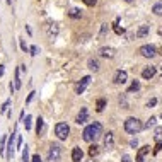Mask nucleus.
<instances>
[{
  "label": "nucleus",
  "mask_w": 162,
  "mask_h": 162,
  "mask_svg": "<svg viewBox=\"0 0 162 162\" xmlns=\"http://www.w3.org/2000/svg\"><path fill=\"white\" fill-rule=\"evenodd\" d=\"M102 135V125L97 123V121H94L92 125H89V126L84 128V133H82V138L85 140V142H96L99 136Z\"/></svg>",
  "instance_id": "1"
},
{
  "label": "nucleus",
  "mask_w": 162,
  "mask_h": 162,
  "mask_svg": "<svg viewBox=\"0 0 162 162\" xmlns=\"http://www.w3.org/2000/svg\"><path fill=\"white\" fill-rule=\"evenodd\" d=\"M143 130V123L138 120V118H126V121H125V131L130 133V135H136V133H140Z\"/></svg>",
  "instance_id": "2"
},
{
  "label": "nucleus",
  "mask_w": 162,
  "mask_h": 162,
  "mask_svg": "<svg viewBox=\"0 0 162 162\" xmlns=\"http://www.w3.org/2000/svg\"><path fill=\"white\" fill-rule=\"evenodd\" d=\"M60 159H62V145L51 143L48 150V162H60Z\"/></svg>",
  "instance_id": "3"
},
{
  "label": "nucleus",
  "mask_w": 162,
  "mask_h": 162,
  "mask_svg": "<svg viewBox=\"0 0 162 162\" xmlns=\"http://www.w3.org/2000/svg\"><path fill=\"white\" fill-rule=\"evenodd\" d=\"M55 135L58 136L60 140H67L68 135H70V126L67 123H56L55 125Z\"/></svg>",
  "instance_id": "4"
},
{
  "label": "nucleus",
  "mask_w": 162,
  "mask_h": 162,
  "mask_svg": "<svg viewBox=\"0 0 162 162\" xmlns=\"http://www.w3.org/2000/svg\"><path fill=\"white\" fill-rule=\"evenodd\" d=\"M46 36H48V39H56V36H58V32H60V27H58V24L56 22H48L46 24Z\"/></svg>",
  "instance_id": "5"
},
{
  "label": "nucleus",
  "mask_w": 162,
  "mask_h": 162,
  "mask_svg": "<svg viewBox=\"0 0 162 162\" xmlns=\"http://www.w3.org/2000/svg\"><path fill=\"white\" fill-rule=\"evenodd\" d=\"M138 51H140V55L145 56V58H154V56L157 55V48L154 45H143Z\"/></svg>",
  "instance_id": "6"
},
{
  "label": "nucleus",
  "mask_w": 162,
  "mask_h": 162,
  "mask_svg": "<svg viewBox=\"0 0 162 162\" xmlns=\"http://www.w3.org/2000/svg\"><path fill=\"white\" fill-rule=\"evenodd\" d=\"M89 84H91V75H85V77H82L80 82L75 85V94H84V91L87 89Z\"/></svg>",
  "instance_id": "7"
},
{
  "label": "nucleus",
  "mask_w": 162,
  "mask_h": 162,
  "mask_svg": "<svg viewBox=\"0 0 162 162\" xmlns=\"http://www.w3.org/2000/svg\"><path fill=\"white\" fill-rule=\"evenodd\" d=\"M16 136H17V133L14 131L12 135L9 136V140H7V154H5V159H12V155H14V140H16Z\"/></svg>",
  "instance_id": "8"
},
{
  "label": "nucleus",
  "mask_w": 162,
  "mask_h": 162,
  "mask_svg": "<svg viewBox=\"0 0 162 162\" xmlns=\"http://www.w3.org/2000/svg\"><path fill=\"white\" fill-rule=\"evenodd\" d=\"M113 82H114V84H118V85H123V84H126V82H128V74H126L125 70H118L116 74H114Z\"/></svg>",
  "instance_id": "9"
},
{
  "label": "nucleus",
  "mask_w": 162,
  "mask_h": 162,
  "mask_svg": "<svg viewBox=\"0 0 162 162\" xmlns=\"http://www.w3.org/2000/svg\"><path fill=\"white\" fill-rule=\"evenodd\" d=\"M104 149H107V150L114 149V133L113 131H107L104 135Z\"/></svg>",
  "instance_id": "10"
},
{
  "label": "nucleus",
  "mask_w": 162,
  "mask_h": 162,
  "mask_svg": "<svg viewBox=\"0 0 162 162\" xmlns=\"http://www.w3.org/2000/svg\"><path fill=\"white\" fill-rule=\"evenodd\" d=\"M101 56H102V58H114V56H116V50L114 48H111V46H104V48H101Z\"/></svg>",
  "instance_id": "11"
},
{
  "label": "nucleus",
  "mask_w": 162,
  "mask_h": 162,
  "mask_svg": "<svg viewBox=\"0 0 162 162\" xmlns=\"http://www.w3.org/2000/svg\"><path fill=\"white\" fill-rule=\"evenodd\" d=\"M154 75H155V67H152V65H149V67H145V68L142 70V77L145 79V80L152 79Z\"/></svg>",
  "instance_id": "12"
},
{
  "label": "nucleus",
  "mask_w": 162,
  "mask_h": 162,
  "mask_svg": "<svg viewBox=\"0 0 162 162\" xmlns=\"http://www.w3.org/2000/svg\"><path fill=\"white\" fill-rule=\"evenodd\" d=\"M82 157H84L82 149H80V147H74V150H72V160H74V162H80Z\"/></svg>",
  "instance_id": "13"
},
{
  "label": "nucleus",
  "mask_w": 162,
  "mask_h": 162,
  "mask_svg": "<svg viewBox=\"0 0 162 162\" xmlns=\"http://www.w3.org/2000/svg\"><path fill=\"white\" fill-rule=\"evenodd\" d=\"M85 121H87V109H85V107H80V113H79L77 118H75V123L84 125Z\"/></svg>",
  "instance_id": "14"
},
{
  "label": "nucleus",
  "mask_w": 162,
  "mask_h": 162,
  "mask_svg": "<svg viewBox=\"0 0 162 162\" xmlns=\"http://www.w3.org/2000/svg\"><path fill=\"white\" fill-rule=\"evenodd\" d=\"M150 152V147L149 145H145V147H142V149L138 150V154H136V162H143V159H145V155Z\"/></svg>",
  "instance_id": "15"
},
{
  "label": "nucleus",
  "mask_w": 162,
  "mask_h": 162,
  "mask_svg": "<svg viewBox=\"0 0 162 162\" xmlns=\"http://www.w3.org/2000/svg\"><path fill=\"white\" fill-rule=\"evenodd\" d=\"M149 32H150V27L149 26H140L138 31H136V38H145Z\"/></svg>",
  "instance_id": "16"
},
{
  "label": "nucleus",
  "mask_w": 162,
  "mask_h": 162,
  "mask_svg": "<svg viewBox=\"0 0 162 162\" xmlns=\"http://www.w3.org/2000/svg\"><path fill=\"white\" fill-rule=\"evenodd\" d=\"M43 130H45V121H43V118H38L36 120V135H41Z\"/></svg>",
  "instance_id": "17"
},
{
  "label": "nucleus",
  "mask_w": 162,
  "mask_h": 162,
  "mask_svg": "<svg viewBox=\"0 0 162 162\" xmlns=\"http://www.w3.org/2000/svg\"><path fill=\"white\" fill-rule=\"evenodd\" d=\"M104 107H106V99L104 97H101V99H97V104H96V111L97 113H102Z\"/></svg>",
  "instance_id": "18"
},
{
  "label": "nucleus",
  "mask_w": 162,
  "mask_h": 162,
  "mask_svg": "<svg viewBox=\"0 0 162 162\" xmlns=\"http://www.w3.org/2000/svg\"><path fill=\"white\" fill-rule=\"evenodd\" d=\"M87 65H89V68H91L92 72H97V70H99V60H97V58H91Z\"/></svg>",
  "instance_id": "19"
},
{
  "label": "nucleus",
  "mask_w": 162,
  "mask_h": 162,
  "mask_svg": "<svg viewBox=\"0 0 162 162\" xmlns=\"http://www.w3.org/2000/svg\"><path fill=\"white\" fill-rule=\"evenodd\" d=\"M99 152H101V150H99V147H97L96 143H94V145H91V147H89V155H91V159L97 157V155H99Z\"/></svg>",
  "instance_id": "20"
},
{
  "label": "nucleus",
  "mask_w": 162,
  "mask_h": 162,
  "mask_svg": "<svg viewBox=\"0 0 162 162\" xmlns=\"http://www.w3.org/2000/svg\"><path fill=\"white\" fill-rule=\"evenodd\" d=\"M5 149H7V136L3 135L2 140H0V155L5 157Z\"/></svg>",
  "instance_id": "21"
},
{
  "label": "nucleus",
  "mask_w": 162,
  "mask_h": 162,
  "mask_svg": "<svg viewBox=\"0 0 162 162\" xmlns=\"http://www.w3.org/2000/svg\"><path fill=\"white\" fill-rule=\"evenodd\" d=\"M152 12L155 14V16L162 17V2H160V3H155V5L152 7Z\"/></svg>",
  "instance_id": "22"
},
{
  "label": "nucleus",
  "mask_w": 162,
  "mask_h": 162,
  "mask_svg": "<svg viewBox=\"0 0 162 162\" xmlns=\"http://www.w3.org/2000/svg\"><path fill=\"white\" fill-rule=\"evenodd\" d=\"M68 16L72 17V19H79V17L82 16V12L79 9H70V12H68Z\"/></svg>",
  "instance_id": "23"
},
{
  "label": "nucleus",
  "mask_w": 162,
  "mask_h": 162,
  "mask_svg": "<svg viewBox=\"0 0 162 162\" xmlns=\"http://www.w3.org/2000/svg\"><path fill=\"white\" fill-rule=\"evenodd\" d=\"M138 89H140V82H138V80H133L131 85L128 87V92H136Z\"/></svg>",
  "instance_id": "24"
},
{
  "label": "nucleus",
  "mask_w": 162,
  "mask_h": 162,
  "mask_svg": "<svg viewBox=\"0 0 162 162\" xmlns=\"http://www.w3.org/2000/svg\"><path fill=\"white\" fill-rule=\"evenodd\" d=\"M22 162H29V147H22Z\"/></svg>",
  "instance_id": "25"
},
{
  "label": "nucleus",
  "mask_w": 162,
  "mask_h": 162,
  "mask_svg": "<svg viewBox=\"0 0 162 162\" xmlns=\"http://www.w3.org/2000/svg\"><path fill=\"white\" fill-rule=\"evenodd\" d=\"M107 31H109V26H107V24H102V26H101V31H99V39H102L104 36L107 34Z\"/></svg>",
  "instance_id": "26"
},
{
  "label": "nucleus",
  "mask_w": 162,
  "mask_h": 162,
  "mask_svg": "<svg viewBox=\"0 0 162 162\" xmlns=\"http://www.w3.org/2000/svg\"><path fill=\"white\" fill-rule=\"evenodd\" d=\"M155 121H157V118L155 116H152V118H149V121H147L145 125H143V128H152V126H155Z\"/></svg>",
  "instance_id": "27"
},
{
  "label": "nucleus",
  "mask_w": 162,
  "mask_h": 162,
  "mask_svg": "<svg viewBox=\"0 0 162 162\" xmlns=\"http://www.w3.org/2000/svg\"><path fill=\"white\" fill-rule=\"evenodd\" d=\"M154 136H155V140L162 138V126H155V130H154Z\"/></svg>",
  "instance_id": "28"
},
{
  "label": "nucleus",
  "mask_w": 162,
  "mask_h": 162,
  "mask_svg": "<svg viewBox=\"0 0 162 162\" xmlns=\"http://www.w3.org/2000/svg\"><path fill=\"white\" fill-rule=\"evenodd\" d=\"M120 106L123 107V109H128V102H126V99H125V96H120Z\"/></svg>",
  "instance_id": "29"
},
{
  "label": "nucleus",
  "mask_w": 162,
  "mask_h": 162,
  "mask_svg": "<svg viewBox=\"0 0 162 162\" xmlns=\"http://www.w3.org/2000/svg\"><path fill=\"white\" fill-rule=\"evenodd\" d=\"M31 123H32V118L29 116V114H27V116H26V121H24V126H26L27 131L31 130Z\"/></svg>",
  "instance_id": "30"
},
{
  "label": "nucleus",
  "mask_w": 162,
  "mask_h": 162,
  "mask_svg": "<svg viewBox=\"0 0 162 162\" xmlns=\"http://www.w3.org/2000/svg\"><path fill=\"white\" fill-rule=\"evenodd\" d=\"M10 106V101H5V102L2 104V107H0V113H7V109H9Z\"/></svg>",
  "instance_id": "31"
},
{
  "label": "nucleus",
  "mask_w": 162,
  "mask_h": 162,
  "mask_svg": "<svg viewBox=\"0 0 162 162\" xmlns=\"http://www.w3.org/2000/svg\"><path fill=\"white\" fill-rule=\"evenodd\" d=\"M82 2H84L87 7H94L96 3H97V0H82Z\"/></svg>",
  "instance_id": "32"
},
{
  "label": "nucleus",
  "mask_w": 162,
  "mask_h": 162,
  "mask_svg": "<svg viewBox=\"0 0 162 162\" xmlns=\"http://www.w3.org/2000/svg\"><path fill=\"white\" fill-rule=\"evenodd\" d=\"M19 45H21V50H22V51H29V48H27V45H26V43L22 41V39H19Z\"/></svg>",
  "instance_id": "33"
},
{
  "label": "nucleus",
  "mask_w": 162,
  "mask_h": 162,
  "mask_svg": "<svg viewBox=\"0 0 162 162\" xmlns=\"http://www.w3.org/2000/svg\"><path fill=\"white\" fill-rule=\"evenodd\" d=\"M130 147H131V149H136V147H138V140L131 138V140H130Z\"/></svg>",
  "instance_id": "34"
},
{
  "label": "nucleus",
  "mask_w": 162,
  "mask_h": 162,
  "mask_svg": "<svg viewBox=\"0 0 162 162\" xmlns=\"http://www.w3.org/2000/svg\"><path fill=\"white\" fill-rule=\"evenodd\" d=\"M155 104H157V99H155V97H152V99H150L149 102H147V107H154Z\"/></svg>",
  "instance_id": "35"
},
{
  "label": "nucleus",
  "mask_w": 162,
  "mask_h": 162,
  "mask_svg": "<svg viewBox=\"0 0 162 162\" xmlns=\"http://www.w3.org/2000/svg\"><path fill=\"white\" fill-rule=\"evenodd\" d=\"M162 150V143L160 142H157V145H155V149H154V154H159Z\"/></svg>",
  "instance_id": "36"
},
{
  "label": "nucleus",
  "mask_w": 162,
  "mask_h": 162,
  "mask_svg": "<svg viewBox=\"0 0 162 162\" xmlns=\"http://www.w3.org/2000/svg\"><path fill=\"white\" fill-rule=\"evenodd\" d=\"M29 51H31V56H36V53H38V48H36V46H31Z\"/></svg>",
  "instance_id": "37"
},
{
  "label": "nucleus",
  "mask_w": 162,
  "mask_h": 162,
  "mask_svg": "<svg viewBox=\"0 0 162 162\" xmlns=\"http://www.w3.org/2000/svg\"><path fill=\"white\" fill-rule=\"evenodd\" d=\"M31 162H41V157H39V154H36V155H32Z\"/></svg>",
  "instance_id": "38"
},
{
  "label": "nucleus",
  "mask_w": 162,
  "mask_h": 162,
  "mask_svg": "<svg viewBox=\"0 0 162 162\" xmlns=\"http://www.w3.org/2000/svg\"><path fill=\"white\" fill-rule=\"evenodd\" d=\"M34 94H36V92H31V94L27 96V99H26V104H29V102H31V101H32V97H34Z\"/></svg>",
  "instance_id": "39"
},
{
  "label": "nucleus",
  "mask_w": 162,
  "mask_h": 162,
  "mask_svg": "<svg viewBox=\"0 0 162 162\" xmlns=\"http://www.w3.org/2000/svg\"><path fill=\"white\" fill-rule=\"evenodd\" d=\"M121 162H131V157H130V155H123V157H121Z\"/></svg>",
  "instance_id": "40"
},
{
  "label": "nucleus",
  "mask_w": 162,
  "mask_h": 162,
  "mask_svg": "<svg viewBox=\"0 0 162 162\" xmlns=\"http://www.w3.org/2000/svg\"><path fill=\"white\" fill-rule=\"evenodd\" d=\"M114 31H116V32H118V34H123V32H125L123 29H121V27H118V26H116V24H114Z\"/></svg>",
  "instance_id": "41"
},
{
  "label": "nucleus",
  "mask_w": 162,
  "mask_h": 162,
  "mask_svg": "<svg viewBox=\"0 0 162 162\" xmlns=\"http://www.w3.org/2000/svg\"><path fill=\"white\" fill-rule=\"evenodd\" d=\"M21 145H22V136L17 135V147H21Z\"/></svg>",
  "instance_id": "42"
},
{
  "label": "nucleus",
  "mask_w": 162,
  "mask_h": 162,
  "mask_svg": "<svg viewBox=\"0 0 162 162\" xmlns=\"http://www.w3.org/2000/svg\"><path fill=\"white\" fill-rule=\"evenodd\" d=\"M3 72H5V67H3V65H0V77L3 75Z\"/></svg>",
  "instance_id": "43"
},
{
  "label": "nucleus",
  "mask_w": 162,
  "mask_h": 162,
  "mask_svg": "<svg viewBox=\"0 0 162 162\" xmlns=\"http://www.w3.org/2000/svg\"><path fill=\"white\" fill-rule=\"evenodd\" d=\"M125 2H128V3H131V2H133V0H125Z\"/></svg>",
  "instance_id": "44"
},
{
  "label": "nucleus",
  "mask_w": 162,
  "mask_h": 162,
  "mask_svg": "<svg viewBox=\"0 0 162 162\" xmlns=\"http://www.w3.org/2000/svg\"><path fill=\"white\" fill-rule=\"evenodd\" d=\"M159 34H160V36H162V27H160V29H159Z\"/></svg>",
  "instance_id": "45"
},
{
  "label": "nucleus",
  "mask_w": 162,
  "mask_h": 162,
  "mask_svg": "<svg viewBox=\"0 0 162 162\" xmlns=\"http://www.w3.org/2000/svg\"><path fill=\"white\" fill-rule=\"evenodd\" d=\"M159 55H162V48H160V50H159Z\"/></svg>",
  "instance_id": "46"
},
{
  "label": "nucleus",
  "mask_w": 162,
  "mask_h": 162,
  "mask_svg": "<svg viewBox=\"0 0 162 162\" xmlns=\"http://www.w3.org/2000/svg\"><path fill=\"white\" fill-rule=\"evenodd\" d=\"M89 162H96V160H94V159H91V160H89Z\"/></svg>",
  "instance_id": "47"
},
{
  "label": "nucleus",
  "mask_w": 162,
  "mask_h": 162,
  "mask_svg": "<svg viewBox=\"0 0 162 162\" xmlns=\"http://www.w3.org/2000/svg\"><path fill=\"white\" fill-rule=\"evenodd\" d=\"M160 75H162V68H160Z\"/></svg>",
  "instance_id": "48"
},
{
  "label": "nucleus",
  "mask_w": 162,
  "mask_h": 162,
  "mask_svg": "<svg viewBox=\"0 0 162 162\" xmlns=\"http://www.w3.org/2000/svg\"><path fill=\"white\" fill-rule=\"evenodd\" d=\"M160 118H162V114H160Z\"/></svg>",
  "instance_id": "49"
}]
</instances>
